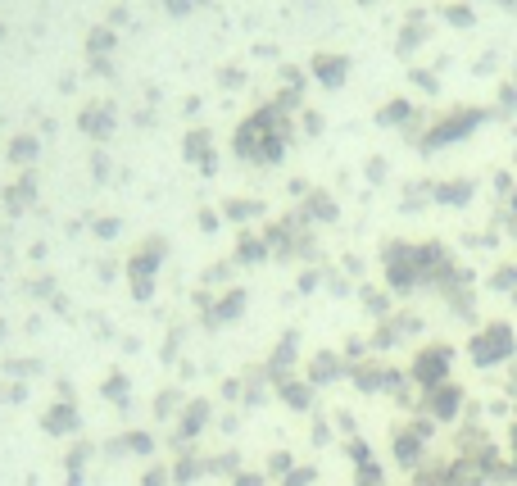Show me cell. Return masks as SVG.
<instances>
[{
    "mask_svg": "<svg viewBox=\"0 0 517 486\" xmlns=\"http://www.w3.org/2000/svg\"><path fill=\"white\" fill-rule=\"evenodd\" d=\"M481 123V114L477 110H468V114H454V123H440L436 128V137L427 141V146H440V141H459V137H468L472 128Z\"/></svg>",
    "mask_w": 517,
    "mask_h": 486,
    "instance_id": "cell-4",
    "label": "cell"
},
{
    "mask_svg": "<svg viewBox=\"0 0 517 486\" xmlns=\"http://www.w3.org/2000/svg\"><path fill=\"white\" fill-rule=\"evenodd\" d=\"M477 196V182L472 178H459V182H445V191H440V200H454V205H468V200Z\"/></svg>",
    "mask_w": 517,
    "mask_h": 486,
    "instance_id": "cell-5",
    "label": "cell"
},
{
    "mask_svg": "<svg viewBox=\"0 0 517 486\" xmlns=\"http://www.w3.org/2000/svg\"><path fill=\"white\" fill-rule=\"evenodd\" d=\"M449 368H454V350L449 346H427L418 359H413V377L422 387H445Z\"/></svg>",
    "mask_w": 517,
    "mask_h": 486,
    "instance_id": "cell-2",
    "label": "cell"
},
{
    "mask_svg": "<svg viewBox=\"0 0 517 486\" xmlns=\"http://www.w3.org/2000/svg\"><path fill=\"white\" fill-rule=\"evenodd\" d=\"M490 287H495V291H513V296H517V264H504V268H499L495 278H490Z\"/></svg>",
    "mask_w": 517,
    "mask_h": 486,
    "instance_id": "cell-6",
    "label": "cell"
},
{
    "mask_svg": "<svg viewBox=\"0 0 517 486\" xmlns=\"http://www.w3.org/2000/svg\"><path fill=\"white\" fill-rule=\"evenodd\" d=\"M427 414L436 418V423H449V418H459L463 414V391L459 387H431L427 391Z\"/></svg>",
    "mask_w": 517,
    "mask_h": 486,
    "instance_id": "cell-3",
    "label": "cell"
},
{
    "mask_svg": "<svg viewBox=\"0 0 517 486\" xmlns=\"http://www.w3.org/2000/svg\"><path fill=\"white\" fill-rule=\"evenodd\" d=\"M513 241H517V219H513Z\"/></svg>",
    "mask_w": 517,
    "mask_h": 486,
    "instance_id": "cell-7",
    "label": "cell"
},
{
    "mask_svg": "<svg viewBox=\"0 0 517 486\" xmlns=\"http://www.w3.org/2000/svg\"><path fill=\"white\" fill-rule=\"evenodd\" d=\"M468 355H472V364H481V368L508 364V359L517 355V337H513V328H508V323H486V328H481L477 337H472Z\"/></svg>",
    "mask_w": 517,
    "mask_h": 486,
    "instance_id": "cell-1",
    "label": "cell"
}]
</instances>
